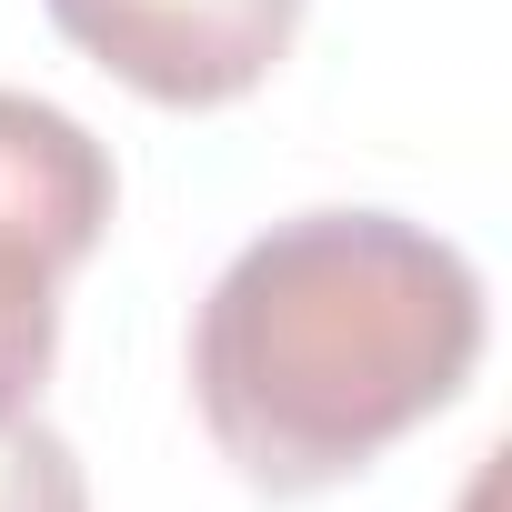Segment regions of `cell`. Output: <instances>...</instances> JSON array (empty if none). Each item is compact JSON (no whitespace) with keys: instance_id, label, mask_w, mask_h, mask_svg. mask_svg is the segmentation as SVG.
<instances>
[{"instance_id":"cell-1","label":"cell","mask_w":512,"mask_h":512,"mask_svg":"<svg viewBox=\"0 0 512 512\" xmlns=\"http://www.w3.org/2000/svg\"><path fill=\"white\" fill-rule=\"evenodd\" d=\"M482 342L492 302L462 241L402 211H292L201 292L191 402L251 492L302 502L452 412Z\"/></svg>"},{"instance_id":"cell-3","label":"cell","mask_w":512,"mask_h":512,"mask_svg":"<svg viewBox=\"0 0 512 512\" xmlns=\"http://www.w3.org/2000/svg\"><path fill=\"white\" fill-rule=\"evenodd\" d=\"M71 51L161 111H221L262 91L302 31V0H51Z\"/></svg>"},{"instance_id":"cell-2","label":"cell","mask_w":512,"mask_h":512,"mask_svg":"<svg viewBox=\"0 0 512 512\" xmlns=\"http://www.w3.org/2000/svg\"><path fill=\"white\" fill-rule=\"evenodd\" d=\"M121 201L111 151L31 91H0V412H31L61 352V282L101 251Z\"/></svg>"},{"instance_id":"cell-4","label":"cell","mask_w":512,"mask_h":512,"mask_svg":"<svg viewBox=\"0 0 512 512\" xmlns=\"http://www.w3.org/2000/svg\"><path fill=\"white\" fill-rule=\"evenodd\" d=\"M0 512H91V472L41 412H0Z\"/></svg>"}]
</instances>
